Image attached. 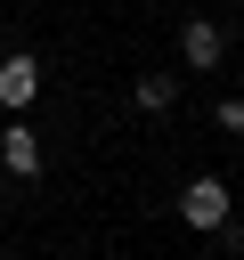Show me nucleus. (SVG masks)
<instances>
[{"label": "nucleus", "instance_id": "obj_1", "mask_svg": "<svg viewBox=\"0 0 244 260\" xmlns=\"http://www.w3.org/2000/svg\"><path fill=\"white\" fill-rule=\"evenodd\" d=\"M179 219L203 228V236L228 228V187H220V179H187V187H179Z\"/></svg>", "mask_w": 244, "mask_h": 260}, {"label": "nucleus", "instance_id": "obj_2", "mask_svg": "<svg viewBox=\"0 0 244 260\" xmlns=\"http://www.w3.org/2000/svg\"><path fill=\"white\" fill-rule=\"evenodd\" d=\"M33 98H41V65H33L24 49H16V57L0 65V106H8V114H24Z\"/></svg>", "mask_w": 244, "mask_h": 260}, {"label": "nucleus", "instance_id": "obj_3", "mask_svg": "<svg viewBox=\"0 0 244 260\" xmlns=\"http://www.w3.org/2000/svg\"><path fill=\"white\" fill-rule=\"evenodd\" d=\"M179 57H187V65H195V73H203V65H220V57H228V32H220V24H211V16H195V24H187V32H179Z\"/></svg>", "mask_w": 244, "mask_h": 260}, {"label": "nucleus", "instance_id": "obj_4", "mask_svg": "<svg viewBox=\"0 0 244 260\" xmlns=\"http://www.w3.org/2000/svg\"><path fill=\"white\" fill-rule=\"evenodd\" d=\"M0 171H8V179H33V171H41V138H33L24 122L0 130Z\"/></svg>", "mask_w": 244, "mask_h": 260}, {"label": "nucleus", "instance_id": "obj_5", "mask_svg": "<svg viewBox=\"0 0 244 260\" xmlns=\"http://www.w3.org/2000/svg\"><path fill=\"white\" fill-rule=\"evenodd\" d=\"M130 98H138V114H171V106H179V73H138Z\"/></svg>", "mask_w": 244, "mask_h": 260}, {"label": "nucleus", "instance_id": "obj_6", "mask_svg": "<svg viewBox=\"0 0 244 260\" xmlns=\"http://www.w3.org/2000/svg\"><path fill=\"white\" fill-rule=\"evenodd\" d=\"M220 130H244V98H220Z\"/></svg>", "mask_w": 244, "mask_h": 260}]
</instances>
